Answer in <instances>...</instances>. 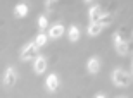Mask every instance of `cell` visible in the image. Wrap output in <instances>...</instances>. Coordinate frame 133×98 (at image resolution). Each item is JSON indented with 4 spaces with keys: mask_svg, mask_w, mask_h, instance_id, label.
I'll return each mask as SVG.
<instances>
[{
    "mask_svg": "<svg viewBox=\"0 0 133 98\" xmlns=\"http://www.w3.org/2000/svg\"><path fill=\"white\" fill-rule=\"evenodd\" d=\"M112 81L116 86H128L130 84V76L121 69H116L112 72Z\"/></svg>",
    "mask_w": 133,
    "mask_h": 98,
    "instance_id": "1",
    "label": "cell"
},
{
    "mask_svg": "<svg viewBox=\"0 0 133 98\" xmlns=\"http://www.w3.org/2000/svg\"><path fill=\"white\" fill-rule=\"evenodd\" d=\"M36 50H38V47H36L35 43L26 45L24 48H23V52H21V59H23V60H30V59H33V55H36Z\"/></svg>",
    "mask_w": 133,
    "mask_h": 98,
    "instance_id": "2",
    "label": "cell"
},
{
    "mask_svg": "<svg viewBox=\"0 0 133 98\" xmlns=\"http://www.w3.org/2000/svg\"><path fill=\"white\" fill-rule=\"evenodd\" d=\"M16 79H17L16 71L12 67H7L5 69V74H4V84L5 86H12V84L16 83Z\"/></svg>",
    "mask_w": 133,
    "mask_h": 98,
    "instance_id": "3",
    "label": "cell"
},
{
    "mask_svg": "<svg viewBox=\"0 0 133 98\" xmlns=\"http://www.w3.org/2000/svg\"><path fill=\"white\" fill-rule=\"evenodd\" d=\"M45 88L49 89V91H55V89L59 88V78H57V74H50L49 78H47Z\"/></svg>",
    "mask_w": 133,
    "mask_h": 98,
    "instance_id": "4",
    "label": "cell"
},
{
    "mask_svg": "<svg viewBox=\"0 0 133 98\" xmlns=\"http://www.w3.org/2000/svg\"><path fill=\"white\" fill-rule=\"evenodd\" d=\"M87 69H88V72H92V74L99 72V69H100V60L97 59V57H92V59L87 62Z\"/></svg>",
    "mask_w": 133,
    "mask_h": 98,
    "instance_id": "5",
    "label": "cell"
},
{
    "mask_svg": "<svg viewBox=\"0 0 133 98\" xmlns=\"http://www.w3.org/2000/svg\"><path fill=\"white\" fill-rule=\"evenodd\" d=\"M45 69H47V60H45L43 57H36V59H35V72L42 74Z\"/></svg>",
    "mask_w": 133,
    "mask_h": 98,
    "instance_id": "6",
    "label": "cell"
},
{
    "mask_svg": "<svg viewBox=\"0 0 133 98\" xmlns=\"http://www.w3.org/2000/svg\"><path fill=\"white\" fill-rule=\"evenodd\" d=\"M90 21L92 22H99V19H100V16H102V9H100L99 5H94L92 9H90Z\"/></svg>",
    "mask_w": 133,
    "mask_h": 98,
    "instance_id": "7",
    "label": "cell"
},
{
    "mask_svg": "<svg viewBox=\"0 0 133 98\" xmlns=\"http://www.w3.org/2000/svg\"><path fill=\"white\" fill-rule=\"evenodd\" d=\"M64 34V26L62 24H54L50 28V38H61Z\"/></svg>",
    "mask_w": 133,
    "mask_h": 98,
    "instance_id": "8",
    "label": "cell"
},
{
    "mask_svg": "<svg viewBox=\"0 0 133 98\" xmlns=\"http://www.w3.org/2000/svg\"><path fill=\"white\" fill-rule=\"evenodd\" d=\"M99 22H100V24L104 26V28H105V26H109L111 22H112V14H111V12H104V14L100 16Z\"/></svg>",
    "mask_w": 133,
    "mask_h": 98,
    "instance_id": "9",
    "label": "cell"
},
{
    "mask_svg": "<svg viewBox=\"0 0 133 98\" xmlns=\"http://www.w3.org/2000/svg\"><path fill=\"white\" fill-rule=\"evenodd\" d=\"M104 26L100 24V22H92V26L88 28V34H92V36H97V34L102 31Z\"/></svg>",
    "mask_w": 133,
    "mask_h": 98,
    "instance_id": "10",
    "label": "cell"
},
{
    "mask_svg": "<svg viewBox=\"0 0 133 98\" xmlns=\"http://www.w3.org/2000/svg\"><path fill=\"white\" fill-rule=\"evenodd\" d=\"M16 16H17V17H24L26 14H28V5L26 4H19L17 5V7H16Z\"/></svg>",
    "mask_w": 133,
    "mask_h": 98,
    "instance_id": "11",
    "label": "cell"
},
{
    "mask_svg": "<svg viewBox=\"0 0 133 98\" xmlns=\"http://www.w3.org/2000/svg\"><path fill=\"white\" fill-rule=\"evenodd\" d=\"M78 38H79L78 26H71V28H69V40H71V41H78Z\"/></svg>",
    "mask_w": 133,
    "mask_h": 98,
    "instance_id": "12",
    "label": "cell"
},
{
    "mask_svg": "<svg viewBox=\"0 0 133 98\" xmlns=\"http://www.w3.org/2000/svg\"><path fill=\"white\" fill-rule=\"evenodd\" d=\"M116 50H118L119 55H126L128 54V41H121V43L116 45Z\"/></svg>",
    "mask_w": 133,
    "mask_h": 98,
    "instance_id": "13",
    "label": "cell"
},
{
    "mask_svg": "<svg viewBox=\"0 0 133 98\" xmlns=\"http://www.w3.org/2000/svg\"><path fill=\"white\" fill-rule=\"evenodd\" d=\"M45 9L49 12H54L57 9V0H45Z\"/></svg>",
    "mask_w": 133,
    "mask_h": 98,
    "instance_id": "14",
    "label": "cell"
},
{
    "mask_svg": "<svg viewBox=\"0 0 133 98\" xmlns=\"http://www.w3.org/2000/svg\"><path fill=\"white\" fill-rule=\"evenodd\" d=\"M45 43H47V36H45L43 33H40L38 36H36V40H35V45H36V47H43Z\"/></svg>",
    "mask_w": 133,
    "mask_h": 98,
    "instance_id": "15",
    "label": "cell"
},
{
    "mask_svg": "<svg viewBox=\"0 0 133 98\" xmlns=\"http://www.w3.org/2000/svg\"><path fill=\"white\" fill-rule=\"evenodd\" d=\"M47 24H49V21H47V17H45V16H42V17L38 19V28H40V31L47 29Z\"/></svg>",
    "mask_w": 133,
    "mask_h": 98,
    "instance_id": "16",
    "label": "cell"
},
{
    "mask_svg": "<svg viewBox=\"0 0 133 98\" xmlns=\"http://www.w3.org/2000/svg\"><path fill=\"white\" fill-rule=\"evenodd\" d=\"M112 40H114V45L121 43V41H126V40H124V36H123V31H119V33H114Z\"/></svg>",
    "mask_w": 133,
    "mask_h": 98,
    "instance_id": "17",
    "label": "cell"
},
{
    "mask_svg": "<svg viewBox=\"0 0 133 98\" xmlns=\"http://www.w3.org/2000/svg\"><path fill=\"white\" fill-rule=\"evenodd\" d=\"M95 96H97V98H105V93H97Z\"/></svg>",
    "mask_w": 133,
    "mask_h": 98,
    "instance_id": "18",
    "label": "cell"
},
{
    "mask_svg": "<svg viewBox=\"0 0 133 98\" xmlns=\"http://www.w3.org/2000/svg\"><path fill=\"white\" fill-rule=\"evenodd\" d=\"M131 43H133V33H131Z\"/></svg>",
    "mask_w": 133,
    "mask_h": 98,
    "instance_id": "19",
    "label": "cell"
},
{
    "mask_svg": "<svg viewBox=\"0 0 133 98\" xmlns=\"http://www.w3.org/2000/svg\"><path fill=\"white\" fill-rule=\"evenodd\" d=\"M87 2H90V0H87Z\"/></svg>",
    "mask_w": 133,
    "mask_h": 98,
    "instance_id": "20",
    "label": "cell"
}]
</instances>
